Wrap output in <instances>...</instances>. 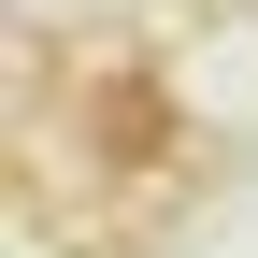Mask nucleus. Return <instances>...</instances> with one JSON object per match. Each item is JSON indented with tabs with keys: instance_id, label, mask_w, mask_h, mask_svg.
I'll list each match as a JSON object with an SVG mask.
<instances>
[{
	"instance_id": "f257e3e1",
	"label": "nucleus",
	"mask_w": 258,
	"mask_h": 258,
	"mask_svg": "<svg viewBox=\"0 0 258 258\" xmlns=\"http://www.w3.org/2000/svg\"><path fill=\"white\" fill-rule=\"evenodd\" d=\"M172 144H186V101L158 72H101L86 86V158H101V172H158Z\"/></svg>"
}]
</instances>
